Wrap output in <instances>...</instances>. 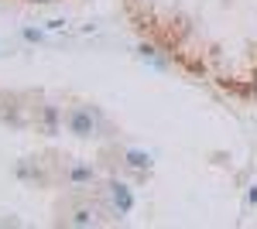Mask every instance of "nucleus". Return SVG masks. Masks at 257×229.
I'll list each match as a JSON object with an SVG mask.
<instances>
[{"label":"nucleus","instance_id":"8","mask_svg":"<svg viewBox=\"0 0 257 229\" xmlns=\"http://www.w3.org/2000/svg\"><path fill=\"white\" fill-rule=\"evenodd\" d=\"M254 93H257V82H254Z\"/></svg>","mask_w":257,"mask_h":229},{"label":"nucleus","instance_id":"7","mask_svg":"<svg viewBox=\"0 0 257 229\" xmlns=\"http://www.w3.org/2000/svg\"><path fill=\"white\" fill-rule=\"evenodd\" d=\"M257 202V185H250V191H247V205H254Z\"/></svg>","mask_w":257,"mask_h":229},{"label":"nucleus","instance_id":"1","mask_svg":"<svg viewBox=\"0 0 257 229\" xmlns=\"http://www.w3.org/2000/svg\"><path fill=\"white\" fill-rule=\"evenodd\" d=\"M65 120H69V130L76 137H93L96 134V113H93V106H72V110L65 113Z\"/></svg>","mask_w":257,"mask_h":229},{"label":"nucleus","instance_id":"5","mask_svg":"<svg viewBox=\"0 0 257 229\" xmlns=\"http://www.w3.org/2000/svg\"><path fill=\"white\" fill-rule=\"evenodd\" d=\"M69 181H76V185H82V181H93V168H82V164L69 168Z\"/></svg>","mask_w":257,"mask_h":229},{"label":"nucleus","instance_id":"2","mask_svg":"<svg viewBox=\"0 0 257 229\" xmlns=\"http://www.w3.org/2000/svg\"><path fill=\"white\" fill-rule=\"evenodd\" d=\"M110 198H113V205H117L120 215H127V212L134 209V195H131V188H127L123 181H113V185H110Z\"/></svg>","mask_w":257,"mask_h":229},{"label":"nucleus","instance_id":"4","mask_svg":"<svg viewBox=\"0 0 257 229\" xmlns=\"http://www.w3.org/2000/svg\"><path fill=\"white\" fill-rule=\"evenodd\" d=\"M127 164H131V168H138V171H144V168H151V154H144V151H127Z\"/></svg>","mask_w":257,"mask_h":229},{"label":"nucleus","instance_id":"6","mask_svg":"<svg viewBox=\"0 0 257 229\" xmlns=\"http://www.w3.org/2000/svg\"><path fill=\"white\" fill-rule=\"evenodd\" d=\"M72 222H76V226H93V222H96V212L93 209H79L76 215H72Z\"/></svg>","mask_w":257,"mask_h":229},{"label":"nucleus","instance_id":"3","mask_svg":"<svg viewBox=\"0 0 257 229\" xmlns=\"http://www.w3.org/2000/svg\"><path fill=\"white\" fill-rule=\"evenodd\" d=\"M59 120H62L59 106H41V127H45V134H55L59 130Z\"/></svg>","mask_w":257,"mask_h":229}]
</instances>
